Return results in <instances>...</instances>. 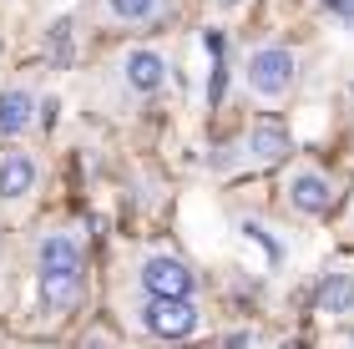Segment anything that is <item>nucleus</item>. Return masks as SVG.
Listing matches in <instances>:
<instances>
[{"label": "nucleus", "mask_w": 354, "mask_h": 349, "mask_svg": "<svg viewBox=\"0 0 354 349\" xmlns=\"http://www.w3.org/2000/svg\"><path fill=\"white\" fill-rule=\"evenodd\" d=\"M243 86H248V97L253 102H263V106H283L288 97H294V86H299V56L288 51V46H259V51L248 56V66H243Z\"/></svg>", "instance_id": "f257e3e1"}, {"label": "nucleus", "mask_w": 354, "mask_h": 349, "mask_svg": "<svg viewBox=\"0 0 354 349\" xmlns=\"http://www.w3.org/2000/svg\"><path fill=\"white\" fill-rule=\"evenodd\" d=\"M233 152H243L233 167H253V172H268V167H279L288 162V152H294V142H288V126L279 117H259L248 126V137L238 142Z\"/></svg>", "instance_id": "7ed1b4c3"}, {"label": "nucleus", "mask_w": 354, "mask_h": 349, "mask_svg": "<svg viewBox=\"0 0 354 349\" xmlns=\"http://www.w3.org/2000/svg\"><path fill=\"white\" fill-rule=\"evenodd\" d=\"M167 56L157 51V46H132V51L122 56V82L132 97H157V91L167 86Z\"/></svg>", "instance_id": "0eeeda50"}, {"label": "nucleus", "mask_w": 354, "mask_h": 349, "mask_svg": "<svg viewBox=\"0 0 354 349\" xmlns=\"http://www.w3.org/2000/svg\"><path fill=\"white\" fill-rule=\"evenodd\" d=\"M319 314H329V319H354V258H339L324 268V279H319V294H314Z\"/></svg>", "instance_id": "6e6552de"}, {"label": "nucleus", "mask_w": 354, "mask_h": 349, "mask_svg": "<svg viewBox=\"0 0 354 349\" xmlns=\"http://www.w3.org/2000/svg\"><path fill=\"white\" fill-rule=\"evenodd\" d=\"M142 329L152 339H192L198 334V304L192 299H147L142 304Z\"/></svg>", "instance_id": "39448f33"}, {"label": "nucleus", "mask_w": 354, "mask_h": 349, "mask_svg": "<svg viewBox=\"0 0 354 349\" xmlns=\"http://www.w3.org/2000/svg\"><path fill=\"white\" fill-rule=\"evenodd\" d=\"M36 289L46 314H76L86 304V268H41Z\"/></svg>", "instance_id": "423d86ee"}, {"label": "nucleus", "mask_w": 354, "mask_h": 349, "mask_svg": "<svg viewBox=\"0 0 354 349\" xmlns=\"http://www.w3.org/2000/svg\"><path fill=\"white\" fill-rule=\"evenodd\" d=\"M0 268H6V238H0Z\"/></svg>", "instance_id": "4468645a"}, {"label": "nucleus", "mask_w": 354, "mask_h": 349, "mask_svg": "<svg viewBox=\"0 0 354 349\" xmlns=\"http://www.w3.org/2000/svg\"><path fill=\"white\" fill-rule=\"evenodd\" d=\"M283 349H304V344H283Z\"/></svg>", "instance_id": "dca6fc26"}, {"label": "nucleus", "mask_w": 354, "mask_h": 349, "mask_svg": "<svg viewBox=\"0 0 354 349\" xmlns=\"http://www.w3.org/2000/svg\"><path fill=\"white\" fill-rule=\"evenodd\" d=\"M288 208L304 213V218H324L334 213V202H339V182L329 178L324 167H314V162H299L294 172H288Z\"/></svg>", "instance_id": "20e7f679"}, {"label": "nucleus", "mask_w": 354, "mask_h": 349, "mask_svg": "<svg viewBox=\"0 0 354 349\" xmlns=\"http://www.w3.org/2000/svg\"><path fill=\"white\" fill-rule=\"evenodd\" d=\"M36 268H86V248H82V233L71 228H46L36 238Z\"/></svg>", "instance_id": "9d476101"}, {"label": "nucleus", "mask_w": 354, "mask_h": 349, "mask_svg": "<svg viewBox=\"0 0 354 349\" xmlns=\"http://www.w3.org/2000/svg\"><path fill=\"white\" fill-rule=\"evenodd\" d=\"M41 182V157L26 147H6L0 152V202H21L36 193Z\"/></svg>", "instance_id": "1a4fd4ad"}, {"label": "nucleus", "mask_w": 354, "mask_h": 349, "mask_svg": "<svg viewBox=\"0 0 354 349\" xmlns=\"http://www.w3.org/2000/svg\"><path fill=\"white\" fill-rule=\"evenodd\" d=\"M36 126V86L10 82L0 91V137H26Z\"/></svg>", "instance_id": "9b49d317"}, {"label": "nucleus", "mask_w": 354, "mask_h": 349, "mask_svg": "<svg viewBox=\"0 0 354 349\" xmlns=\"http://www.w3.org/2000/svg\"><path fill=\"white\" fill-rule=\"evenodd\" d=\"M172 0H102V15L111 26H162Z\"/></svg>", "instance_id": "f8f14e48"}, {"label": "nucleus", "mask_w": 354, "mask_h": 349, "mask_svg": "<svg viewBox=\"0 0 354 349\" xmlns=\"http://www.w3.org/2000/svg\"><path fill=\"white\" fill-rule=\"evenodd\" d=\"M71 56H76L71 21H56V26H51V66H71Z\"/></svg>", "instance_id": "ddd939ff"}, {"label": "nucleus", "mask_w": 354, "mask_h": 349, "mask_svg": "<svg viewBox=\"0 0 354 349\" xmlns=\"http://www.w3.org/2000/svg\"><path fill=\"white\" fill-rule=\"evenodd\" d=\"M142 289H147V299H192L198 294V274H192L187 258H177V253H147L137 268Z\"/></svg>", "instance_id": "f03ea898"}, {"label": "nucleus", "mask_w": 354, "mask_h": 349, "mask_svg": "<svg viewBox=\"0 0 354 349\" xmlns=\"http://www.w3.org/2000/svg\"><path fill=\"white\" fill-rule=\"evenodd\" d=\"M218 6H238V0H218Z\"/></svg>", "instance_id": "2eb2a0df"}]
</instances>
